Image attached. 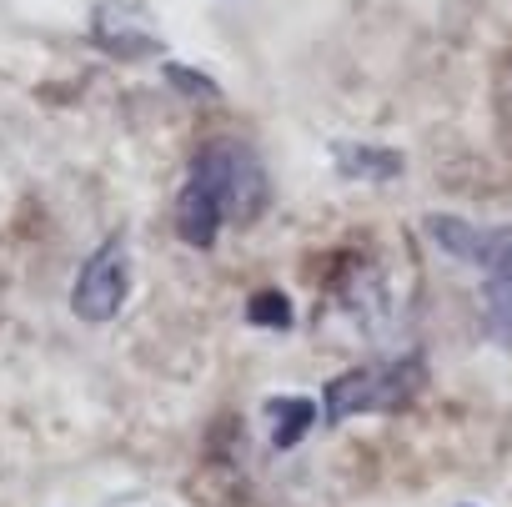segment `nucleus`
<instances>
[{"label":"nucleus","instance_id":"4","mask_svg":"<svg viewBox=\"0 0 512 507\" xmlns=\"http://www.w3.org/2000/svg\"><path fill=\"white\" fill-rule=\"evenodd\" d=\"M126 297H131V246L116 231L86 257V267L71 287V307L81 322H111L126 307Z\"/></svg>","mask_w":512,"mask_h":507},{"label":"nucleus","instance_id":"10","mask_svg":"<svg viewBox=\"0 0 512 507\" xmlns=\"http://www.w3.org/2000/svg\"><path fill=\"white\" fill-rule=\"evenodd\" d=\"M502 131H507V146H512V71L502 81Z\"/></svg>","mask_w":512,"mask_h":507},{"label":"nucleus","instance_id":"9","mask_svg":"<svg viewBox=\"0 0 512 507\" xmlns=\"http://www.w3.org/2000/svg\"><path fill=\"white\" fill-rule=\"evenodd\" d=\"M166 76H171V86H186V91H196V96H216V86H211V81H201V76H191L186 66H171Z\"/></svg>","mask_w":512,"mask_h":507},{"label":"nucleus","instance_id":"7","mask_svg":"<svg viewBox=\"0 0 512 507\" xmlns=\"http://www.w3.org/2000/svg\"><path fill=\"white\" fill-rule=\"evenodd\" d=\"M267 417L277 422L272 427V447H297L307 432H312V422H317V402H307V397H272L267 402Z\"/></svg>","mask_w":512,"mask_h":507},{"label":"nucleus","instance_id":"5","mask_svg":"<svg viewBox=\"0 0 512 507\" xmlns=\"http://www.w3.org/2000/svg\"><path fill=\"white\" fill-rule=\"evenodd\" d=\"M91 41L116 56V61H146V56H161V36L151 26V16L141 6H131V0H106V6H96L91 16Z\"/></svg>","mask_w":512,"mask_h":507},{"label":"nucleus","instance_id":"2","mask_svg":"<svg viewBox=\"0 0 512 507\" xmlns=\"http://www.w3.org/2000/svg\"><path fill=\"white\" fill-rule=\"evenodd\" d=\"M427 236L447 257L477 267L487 337H497L507 347L512 342V226H472L457 216H427Z\"/></svg>","mask_w":512,"mask_h":507},{"label":"nucleus","instance_id":"8","mask_svg":"<svg viewBox=\"0 0 512 507\" xmlns=\"http://www.w3.org/2000/svg\"><path fill=\"white\" fill-rule=\"evenodd\" d=\"M246 317H251L256 327H277V332L292 327V307H287L282 292H256V297L246 302Z\"/></svg>","mask_w":512,"mask_h":507},{"label":"nucleus","instance_id":"1","mask_svg":"<svg viewBox=\"0 0 512 507\" xmlns=\"http://www.w3.org/2000/svg\"><path fill=\"white\" fill-rule=\"evenodd\" d=\"M267 206V171L241 141H206L176 191V236L211 246L226 221H251Z\"/></svg>","mask_w":512,"mask_h":507},{"label":"nucleus","instance_id":"3","mask_svg":"<svg viewBox=\"0 0 512 507\" xmlns=\"http://www.w3.org/2000/svg\"><path fill=\"white\" fill-rule=\"evenodd\" d=\"M427 367L422 357H387V362H362L342 377L327 382L322 392V412L327 422H352L362 412H402L422 397Z\"/></svg>","mask_w":512,"mask_h":507},{"label":"nucleus","instance_id":"6","mask_svg":"<svg viewBox=\"0 0 512 507\" xmlns=\"http://www.w3.org/2000/svg\"><path fill=\"white\" fill-rule=\"evenodd\" d=\"M337 166L352 181H397L402 176V156L387 146H362V141H342L337 146Z\"/></svg>","mask_w":512,"mask_h":507}]
</instances>
